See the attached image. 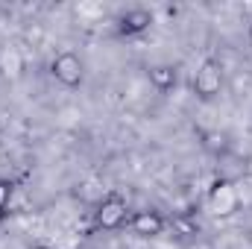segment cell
Segmentation results:
<instances>
[{
    "label": "cell",
    "mask_w": 252,
    "mask_h": 249,
    "mask_svg": "<svg viewBox=\"0 0 252 249\" xmlns=\"http://www.w3.org/2000/svg\"><path fill=\"white\" fill-rule=\"evenodd\" d=\"M220 91H223V64L214 56H208L199 62L196 73H193V94L199 100H214Z\"/></svg>",
    "instance_id": "7a4b0ae2"
},
{
    "label": "cell",
    "mask_w": 252,
    "mask_h": 249,
    "mask_svg": "<svg viewBox=\"0 0 252 249\" xmlns=\"http://www.w3.org/2000/svg\"><path fill=\"white\" fill-rule=\"evenodd\" d=\"M238 205H241V190H238V185L232 179L220 176V179L211 182V187H208V208H211L214 217H232L238 211Z\"/></svg>",
    "instance_id": "6da1fadb"
},
{
    "label": "cell",
    "mask_w": 252,
    "mask_h": 249,
    "mask_svg": "<svg viewBox=\"0 0 252 249\" xmlns=\"http://www.w3.org/2000/svg\"><path fill=\"white\" fill-rule=\"evenodd\" d=\"M153 27V12L150 9H129L118 21V32L121 35H141Z\"/></svg>",
    "instance_id": "8992f818"
},
{
    "label": "cell",
    "mask_w": 252,
    "mask_h": 249,
    "mask_svg": "<svg viewBox=\"0 0 252 249\" xmlns=\"http://www.w3.org/2000/svg\"><path fill=\"white\" fill-rule=\"evenodd\" d=\"M173 229H176V232H182L185 238H190V235H196V232H199V226H196V223H190L185 214L173 217Z\"/></svg>",
    "instance_id": "9c48e42d"
},
{
    "label": "cell",
    "mask_w": 252,
    "mask_h": 249,
    "mask_svg": "<svg viewBox=\"0 0 252 249\" xmlns=\"http://www.w3.org/2000/svg\"><path fill=\"white\" fill-rule=\"evenodd\" d=\"M247 173H250V176H252V156H250V158H247Z\"/></svg>",
    "instance_id": "8fae6325"
},
{
    "label": "cell",
    "mask_w": 252,
    "mask_h": 249,
    "mask_svg": "<svg viewBox=\"0 0 252 249\" xmlns=\"http://www.w3.org/2000/svg\"><path fill=\"white\" fill-rule=\"evenodd\" d=\"M0 70H3V76H9V79H18L21 76V70H24V56H21V50L18 47H3L0 50Z\"/></svg>",
    "instance_id": "52a82bcc"
},
{
    "label": "cell",
    "mask_w": 252,
    "mask_h": 249,
    "mask_svg": "<svg viewBox=\"0 0 252 249\" xmlns=\"http://www.w3.org/2000/svg\"><path fill=\"white\" fill-rule=\"evenodd\" d=\"M32 249H53V247H47V244H35Z\"/></svg>",
    "instance_id": "7c38bea8"
},
{
    "label": "cell",
    "mask_w": 252,
    "mask_h": 249,
    "mask_svg": "<svg viewBox=\"0 0 252 249\" xmlns=\"http://www.w3.org/2000/svg\"><path fill=\"white\" fill-rule=\"evenodd\" d=\"M164 226H167V220L158 211H135L129 217V229L138 238H158L164 232Z\"/></svg>",
    "instance_id": "5b68a950"
},
{
    "label": "cell",
    "mask_w": 252,
    "mask_h": 249,
    "mask_svg": "<svg viewBox=\"0 0 252 249\" xmlns=\"http://www.w3.org/2000/svg\"><path fill=\"white\" fill-rule=\"evenodd\" d=\"M9 202H12V185L9 182H0V214L9 208Z\"/></svg>",
    "instance_id": "30bf717a"
},
{
    "label": "cell",
    "mask_w": 252,
    "mask_h": 249,
    "mask_svg": "<svg viewBox=\"0 0 252 249\" xmlns=\"http://www.w3.org/2000/svg\"><path fill=\"white\" fill-rule=\"evenodd\" d=\"M94 217H97V226H100V229L115 232V229H121L126 220H129V205H126V199L121 193L112 190V193H106V196L100 199Z\"/></svg>",
    "instance_id": "3957f363"
},
{
    "label": "cell",
    "mask_w": 252,
    "mask_h": 249,
    "mask_svg": "<svg viewBox=\"0 0 252 249\" xmlns=\"http://www.w3.org/2000/svg\"><path fill=\"white\" fill-rule=\"evenodd\" d=\"M50 73L56 76V82L64 85V88H76V85H82V59L73 53V50H62V53H56L53 56V62H50Z\"/></svg>",
    "instance_id": "277c9868"
},
{
    "label": "cell",
    "mask_w": 252,
    "mask_h": 249,
    "mask_svg": "<svg viewBox=\"0 0 252 249\" xmlns=\"http://www.w3.org/2000/svg\"><path fill=\"white\" fill-rule=\"evenodd\" d=\"M250 32H252V27H250Z\"/></svg>",
    "instance_id": "4fadbf2b"
},
{
    "label": "cell",
    "mask_w": 252,
    "mask_h": 249,
    "mask_svg": "<svg viewBox=\"0 0 252 249\" xmlns=\"http://www.w3.org/2000/svg\"><path fill=\"white\" fill-rule=\"evenodd\" d=\"M147 76H150L153 88H158V91H170V88L176 85V70H173L170 64H153V67L147 70Z\"/></svg>",
    "instance_id": "ba28073f"
}]
</instances>
